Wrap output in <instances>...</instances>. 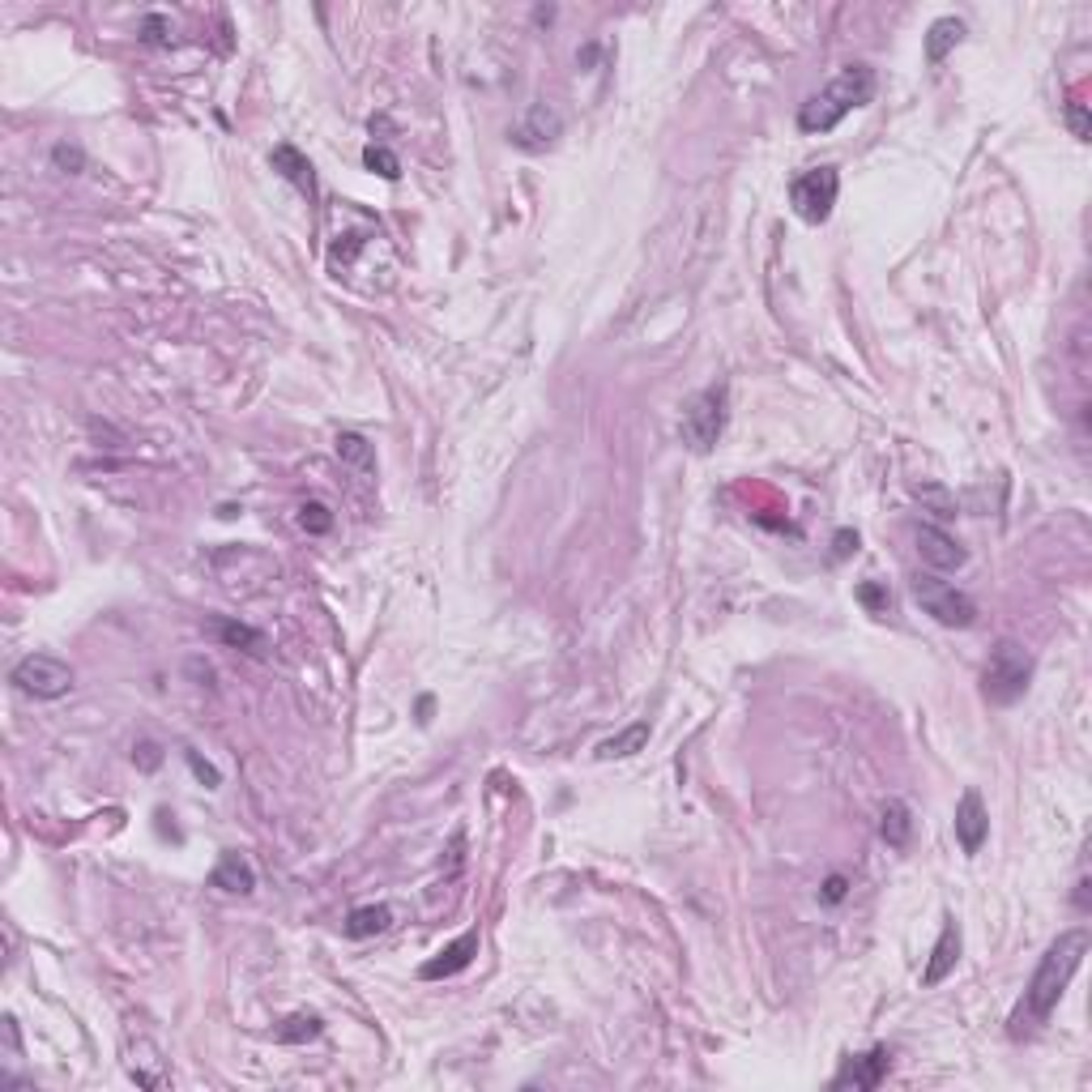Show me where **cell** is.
Wrapping results in <instances>:
<instances>
[{
  "mask_svg": "<svg viewBox=\"0 0 1092 1092\" xmlns=\"http://www.w3.org/2000/svg\"><path fill=\"white\" fill-rule=\"evenodd\" d=\"M1084 956H1088V931H1084V926L1059 935L1054 943L1045 947L1037 973H1033V981H1028V991H1024L1020 1012L1012 1016V1033L1016 1037L1020 1033H1033L1037 1024L1049 1020V1012H1054L1059 999L1067 995V986H1071V977H1076V968H1080Z\"/></svg>",
  "mask_w": 1092,
  "mask_h": 1092,
  "instance_id": "1",
  "label": "cell"
},
{
  "mask_svg": "<svg viewBox=\"0 0 1092 1092\" xmlns=\"http://www.w3.org/2000/svg\"><path fill=\"white\" fill-rule=\"evenodd\" d=\"M871 98H875V69L871 65H845L828 86L798 107V129L802 133H832L845 116L867 107Z\"/></svg>",
  "mask_w": 1092,
  "mask_h": 1092,
  "instance_id": "2",
  "label": "cell"
},
{
  "mask_svg": "<svg viewBox=\"0 0 1092 1092\" xmlns=\"http://www.w3.org/2000/svg\"><path fill=\"white\" fill-rule=\"evenodd\" d=\"M1033 683V653H1028L1020 641H999L991 649V662H986V678L981 691L991 705H1016V700Z\"/></svg>",
  "mask_w": 1092,
  "mask_h": 1092,
  "instance_id": "3",
  "label": "cell"
},
{
  "mask_svg": "<svg viewBox=\"0 0 1092 1092\" xmlns=\"http://www.w3.org/2000/svg\"><path fill=\"white\" fill-rule=\"evenodd\" d=\"M914 602L931 614L935 624H943V628H973V620H977V602H973V597L960 593L956 585L939 581V576H931V572H918L914 576Z\"/></svg>",
  "mask_w": 1092,
  "mask_h": 1092,
  "instance_id": "4",
  "label": "cell"
},
{
  "mask_svg": "<svg viewBox=\"0 0 1092 1092\" xmlns=\"http://www.w3.org/2000/svg\"><path fill=\"white\" fill-rule=\"evenodd\" d=\"M730 393H726V384H717V388H705V393H696L683 410V440L696 448V452H713L717 440H721V431H726V415H730Z\"/></svg>",
  "mask_w": 1092,
  "mask_h": 1092,
  "instance_id": "5",
  "label": "cell"
},
{
  "mask_svg": "<svg viewBox=\"0 0 1092 1092\" xmlns=\"http://www.w3.org/2000/svg\"><path fill=\"white\" fill-rule=\"evenodd\" d=\"M836 193H841V175L836 167H811L802 171L794 184H790V205L802 222H828L832 218V205H836Z\"/></svg>",
  "mask_w": 1092,
  "mask_h": 1092,
  "instance_id": "6",
  "label": "cell"
},
{
  "mask_svg": "<svg viewBox=\"0 0 1092 1092\" xmlns=\"http://www.w3.org/2000/svg\"><path fill=\"white\" fill-rule=\"evenodd\" d=\"M13 687L17 691H26L34 700H60V696H69L73 691V670L60 662V657L52 653H30L22 657V662L13 666Z\"/></svg>",
  "mask_w": 1092,
  "mask_h": 1092,
  "instance_id": "7",
  "label": "cell"
},
{
  "mask_svg": "<svg viewBox=\"0 0 1092 1092\" xmlns=\"http://www.w3.org/2000/svg\"><path fill=\"white\" fill-rule=\"evenodd\" d=\"M560 133H564L560 112H555L551 102H529L521 125L512 129V141H517L521 150H529V154H542V150H551L555 141H560Z\"/></svg>",
  "mask_w": 1092,
  "mask_h": 1092,
  "instance_id": "8",
  "label": "cell"
},
{
  "mask_svg": "<svg viewBox=\"0 0 1092 1092\" xmlns=\"http://www.w3.org/2000/svg\"><path fill=\"white\" fill-rule=\"evenodd\" d=\"M888 1071H892V1049L888 1045H875V1049H867V1054H858V1059H845V1067L832 1076V1088H858V1092H867V1088H879Z\"/></svg>",
  "mask_w": 1092,
  "mask_h": 1092,
  "instance_id": "9",
  "label": "cell"
},
{
  "mask_svg": "<svg viewBox=\"0 0 1092 1092\" xmlns=\"http://www.w3.org/2000/svg\"><path fill=\"white\" fill-rule=\"evenodd\" d=\"M986 836H991V815H986V802L977 790H968L956 807V841L964 854H981Z\"/></svg>",
  "mask_w": 1092,
  "mask_h": 1092,
  "instance_id": "10",
  "label": "cell"
},
{
  "mask_svg": "<svg viewBox=\"0 0 1092 1092\" xmlns=\"http://www.w3.org/2000/svg\"><path fill=\"white\" fill-rule=\"evenodd\" d=\"M914 542H918L922 564H931V568H939V572H952V568H960V564L968 560L964 547L952 538V533H943L939 525H918Z\"/></svg>",
  "mask_w": 1092,
  "mask_h": 1092,
  "instance_id": "11",
  "label": "cell"
},
{
  "mask_svg": "<svg viewBox=\"0 0 1092 1092\" xmlns=\"http://www.w3.org/2000/svg\"><path fill=\"white\" fill-rule=\"evenodd\" d=\"M474 956H479V931H465L461 939H452L444 952H436V960H427L419 973L427 981H440V977H452V973H461V968H469Z\"/></svg>",
  "mask_w": 1092,
  "mask_h": 1092,
  "instance_id": "12",
  "label": "cell"
},
{
  "mask_svg": "<svg viewBox=\"0 0 1092 1092\" xmlns=\"http://www.w3.org/2000/svg\"><path fill=\"white\" fill-rule=\"evenodd\" d=\"M956 960H960V926H956V918H947L943 931H939L935 952H931V960H926V968H922V986L947 981V977H952V968H956Z\"/></svg>",
  "mask_w": 1092,
  "mask_h": 1092,
  "instance_id": "13",
  "label": "cell"
},
{
  "mask_svg": "<svg viewBox=\"0 0 1092 1092\" xmlns=\"http://www.w3.org/2000/svg\"><path fill=\"white\" fill-rule=\"evenodd\" d=\"M210 883H214L218 892H231V896H248V892L257 888V871H252V862L243 858L239 850H226V854L218 858V867H214Z\"/></svg>",
  "mask_w": 1092,
  "mask_h": 1092,
  "instance_id": "14",
  "label": "cell"
},
{
  "mask_svg": "<svg viewBox=\"0 0 1092 1092\" xmlns=\"http://www.w3.org/2000/svg\"><path fill=\"white\" fill-rule=\"evenodd\" d=\"M270 162H274V171H278L282 179H291L299 193L316 197V167H312V162H307L295 146H286V141H282V146L270 154Z\"/></svg>",
  "mask_w": 1092,
  "mask_h": 1092,
  "instance_id": "15",
  "label": "cell"
},
{
  "mask_svg": "<svg viewBox=\"0 0 1092 1092\" xmlns=\"http://www.w3.org/2000/svg\"><path fill=\"white\" fill-rule=\"evenodd\" d=\"M960 39H964L960 17H939V22H931V30H926V60H931V65H943L947 52H956Z\"/></svg>",
  "mask_w": 1092,
  "mask_h": 1092,
  "instance_id": "16",
  "label": "cell"
},
{
  "mask_svg": "<svg viewBox=\"0 0 1092 1092\" xmlns=\"http://www.w3.org/2000/svg\"><path fill=\"white\" fill-rule=\"evenodd\" d=\"M879 836L892 845V850H909V836H914V815L904 802H888L879 815Z\"/></svg>",
  "mask_w": 1092,
  "mask_h": 1092,
  "instance_id": "17",
  "label": "cell"
},
{
  "mask_svg": "<svg viewBox=\"0 0 1092 1092\" xmlns=\"http://www.w3.org/2000/svg\"><path fill=\"white\" fill-rule=\"evenodd\" d=\"M393 926V909L388 904H363L346 918V935L350 939H372V935H384Z\"/></svg>",
  "mask_w": 1092,
  "mask_h": 1092,
  "instance_id": "18",
  "label": "cell"
},
{
  "mask_svg": "<svg viewBox=\"0 0 1092 1092\" xmlns=\"http://www.w3.org/2000/svg\"><path fill=\"white\" fill-rule=\"evenodd\" d=\"M649 721H636V726H628L624 734H614V738H606L602 747H597V759H628V755H636L641 751L645 743H649Z\"/></svg>",
  "mask_w": 1092,
  "mask_h": 1092,
  "instance_id": "19",
  "label": "cell"
},
{
  "mask_svg": "<svg viewBox=\"0 0 1092 1092\" xmlns=\"http://www.w3.org/2000/svg\"><path fill=\"white\" fill-rule=\"evenodd\" d=\"M338 457H342L346 465L363 469V474H376V448L367 444L359 431H342V436H338Z\"/></svg>",
  "mask_w": 1092,
  "mask_h": 1092,
  "instance_id": "20",
  "label": "cell"
},
{
  "mask_svg": "<svg viewBox=\"0 0 1092 1092\" xmlns=\"http://www.w3.org/2000/svg\"><path fill=\"white\" fill-rule=\"evenodd\" d=\"M214 632H218V636H222V641L231 645V649H248V653H257V657L265 653V636H261L257 628H248V624L218 620V624H214Z\"/></svg>",
  "mask_w": 1092,
  "mask_h": 1092,
  "instance_id": "21",
  "label": "cell"
},
{
  "mask_svg": "<svg viewBox=\"0 0 1092 1092\" xmlns=\"http://www.w3.org/2000/svg\"><path fill=\"white\" fill-rule=\"evenodd\" d=\"M324 1033V1020L320 1016H312V1012H299V1016H291V1020H282V1028H278V1041H286V1045H299V1041H316Z\"/></svg>",
  "mask_w": 1092,
  "mask_h": 1092,
  "instance_id": "22",
  "label": "cell"
},
{
  "mask_svg": "<svg viewBox=\"0 0 1092 1092\" xmlns=\"http://www.w3.org/2000/svg\"><path fill=\"white\" fill-rule=\"evenodd\" d=\"M363 167L372 171V175H380V179H397L402 175V158L388 150V146H376V141H372V146L363 150Z\"/></svg>",
  "mask_w": 1092,
  "mask_h": 1092,
  "instance_id": "23",
  "label": "cell"
},
{
  "mask_svg": "<svg viewBox=\"0 0 1092 1092\" xmlns=\"http://www.w3.org/2000/svg\"><path fill=\"white\" fill-rule=\"evenodd\" d=\"M914 496H918L922 504H931V508L939 512V517H947V521H952L956 512H960L952 491H943V487H935V483H922V487H914Z\"/></svg>",
  "mask_w": 1092,
  "mask_h": 1092,
  "instance_id": "24",
  "label": "cell"
},
{
  "mask_svg": "<svg viewBox=\"0 0 1092 1092\" xmlns=\"http://www.w3.org/2000/svg\"><path fill=\"white\" fill-rule=\"evenodd\" d=\"M299 525H303L307 533H329V529H334V512H329L320 500H307V504L299 508Z\"/></svg>",
  "mask_w": 1092,
  "mask_h": 1092,
  "instance_id": "25",
  "label": "cell"
},
{
  "mask_svg": "<svg viewBox=\"0 0 1092 1092\" xmlns=\"http://www.w3.org/2000/svg\"><path fill=\"white\" fill-rule=\"evenodd\" d=\"M1067 125L1080 141H1088V107L1084 102H1067Z\"/></svg>",
  "mask_w": 1092,
  "mask_h": 1092,
  "instance_id": "26",
  "label": "cell"
},
{
  "mask_svg": "<svg viewBox=\"0 0 1092 1092\" xmlns=\"http://www.w3.org/2000/svg\"><path fill=\"white\" fill-rule=\"evenodd\" d=\"M184 755H189V765H193V773H197V777L205 781V790H218V781H222V777H218V769H214V765H205V759H201L197 751H184Z\"/></svg>",
  "mask_w": 1092,
  "mask_h": 1092,
  "instance_id": "27",
  "label": "cell"
},
{
  "mask_svg": "<svg viewBox=\"0 0 1092 1092\" xmlns=\"http://www.w3.org/2000/svg\"><path fill=\"white\" fill-rule=\"evenodd\" d=\"M52 158H56V167H65V171H81V150L56 146V150H52Z\"/></svg>",
  "mask_w": 1092,
  "mask_h": 1092,
  "instance_id": "28",
  "label": "cell"
},
{
  "mask_svg": "<svg viewBox=\"0 0 1092 1092\" xmlns=\"http://www.w3.org/2000/svg\"><path fill=\"white\" fill-rule=\"evenodd\" d=\"M133 759L141 769H158V759H162V751H158V743H141L137 751H133Z\"/></svg>",
  "mask_w": 1092,
  "mask_h": 1092,
  "instance_id": "29",
  "label": "cell"
},
{
  "mask_svg": "<svg viewBox=\"0 0 1092 1092\" xmlns=\"http://www.w3.org/2000/svg\"><path fill=\"white\" fill-rule=\"evenodd\" d=\"M862 602L875 606V610H888V593H883L879 585H862Z\"/></svg>",
  "mask_w": 1092,
  "mask_h": 1092,
  "instance_id": "30",
  "label": "cell"
},
{
  "mask_svg": "<svg viewBox=\"0 0 1092 1092\" xmlns=\"http://www.w3.org/2000/svg\"><path fill=\"white\" fill-rule=\"evenodd\" d=\"M823 900H828V904L845 900V875H832L828 883H823Z\"/></svg>",
  "mask_w": 1092,
  "mask_h": 1092,
  "instance_id": "31",
  "label": "cell"
},
{
  "mask_svg": "<svg viewBox=\"0 0 1092 1092\" xmlns=\"http://www.w3.org/2000/svg\"><path fill=\"white\" fill-rule=\"evenodd\" d=\"M850 551H858V533L841 529V533H836V560H845V555H850Z\"/></svg>",
  "mask_w": 1092,
  "mask_h": 1092,
  "instance_id": "32",
  "label": "cell"
},
{
  "mask_svg": "<svg viewBox=\"0 0 1092 1092\" xmlns=\"http://www.w3.org/2000/svg\"><path fill=\"white\" fill-rule=\"evenodd\" d=\"M162 30H167L162 17H150V22H146V39H150V44H167V34H162Z\"/></svg>",
  "mask_w": 1092,
  "mask_h": 1092,
  "instance_id": "33",
  "label": "cell"
},
{
  "mask_svg": "<svg viewBox=\"0 0 1092 1092\" xmlns=\"http://www.w3.org/2000/svg\"><path fill=\"white\" fill-rule=\"evenodd\" d=\"M1076 904H1080V909H1088V879H1080V888H1076Z\"/></svg>",
  "mask_w": 1092,
  "mask_h": 1092,
  "instance_id": "34",
  "label": "cell"
}]
</instances>
